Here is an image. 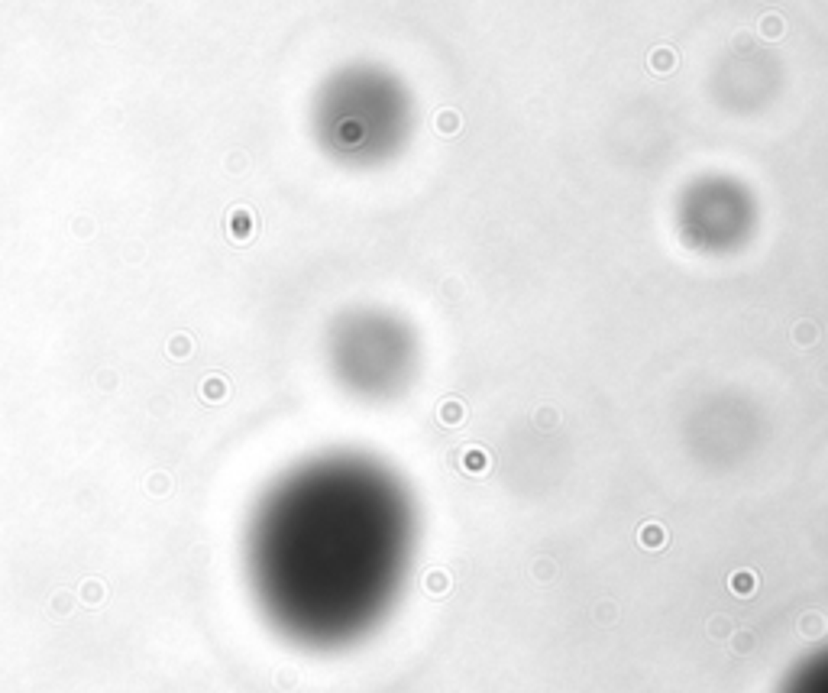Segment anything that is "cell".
I'll list each match as a JSON object with an SVG mask.
<instances>
[{"mask_svg": "<svg viewBox=\"0 0 828 693\" xmlns=\"http://www.w3.org/2000/svg\"><path fill=\"white\" fill-rule=\"evenodd\" d=\"M398 502L372 473L346 463L288 480L259 509L246 574L269 625L301 648L366 639L402 587Z\"/></svg>", "mask_w": 828, "mask_h": 693, "instance_id": "6da1fadb", "label": "cell"}, {"mask_svg": "<svg viewBox=\"0 0 828 693\" xmlns=\"http://www.w3.org/2000/svg\"><path fill=\"white\" fill-rule=\"evenodd\" d=\"M780 693H828V645L796 664V671L786 677Z\"/></svg>", "mask_w": 828, "mask_h": 693, "instance_id": "7a4b0ae2", "label": "cell"}, {"mask_svg": "<svg viewBox=\"0 0 828 693\" xmlns=\"http://www.w3.org/2000/svg\"><path fill=\"white\" fill-rule=\"evenodd\" d=\"M457 127H459L457 110H440V117H437V130H440V133H450V130H457Z\"/></svg>", "mask_w": 828, "mask_h": 693, "instance_id": "277c9868", "label": "cell"}, {"mask_svg": "<svg viewBox=\"0 0 828 693\" xmlns=\"http://www.w3.org/2000/svg\"><path fill=\"white\" fill-rule=\"evenodd\" d=\"M650 68H654V72H670V68H673V52H670V49L654 52L650 55Z\"/></svg>", "mask_w": 828, "mask_h": 693, "instance_id": "3957f363", "label": "cell"}]
</instances>
